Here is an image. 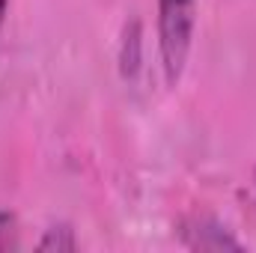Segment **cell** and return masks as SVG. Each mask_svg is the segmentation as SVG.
<instances>
[{"instance_id": "6da1fadb", "label": "cell", "mask_w": 256, "mask_h": 253, "mask_svg": "<svg viewBox=\"0 0 256 253\" xmlns=\"http://www.w3.org/2000/svg\"><path fill=\"white\" fill-rule=\"evenodd\" d=\"M196 30V0H158V54L170 86L185 74Z\"/></svg>"}, {"instance_id": "7a4b0ae2", "label": "cell", "mask_w": 256, "mask_h": 253, "mask_svg": "<svg viewBox=\"0 0 256 253\" xmlns=\"http://www.w3.org/2000/svg\"><path fill=\"white\" fill-rule=\"evenodd\" d=\"M194 238H188V248L194 250H242V242L232 238L220 224L214 220H196L194 230H188Z\"/></svg>"}, {"instance_id": "3957f363", "label": "cell", "mask_w": 256, "mask_h": 253, "mask_svg": "<svg viewBox=\"0 0 256 253\" xmlns=\"http://www.w3.org/2000/svg\"><path fill=\"white\" fill-rule=\"evenodd\" d=\"M39 250H54V253H63V250H74L78 248V238H74V230L72 226H48L45 230V236L39 238V244H36Z\"/></svg>"}, {"instance_id": "277c9868", "label": "cell", "mask_w": 256, "mask_h": 253, "mask_svg": "<svg viewBox=\"0 0 256 253\" xmlns=\"http://www.w3.org/2000/svg\"><path fill=\"white\" fill-rule=\"evenodd\" d=\"M18 220L12 212H0V253L3 250H18Z\"/></svg>"}, {"instance_id": "5b68a950", "label": "cell", "mask_w": 256, "mask_h": 253, "mask_svg": "<svg viewBox=\"0 0 256 253\" xmlns=\"http://www.w3.org/2000/svg\"><path fill=\"white\" fill-rule=\"evenodd\" d=\"M6 12H9V0H0V30H3V21H6Z\"/></svg>"}]
</instances>
